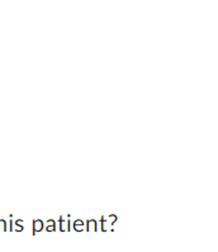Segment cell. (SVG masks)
Returning a JSON list of instances; mask_svg holds the SVG:
<instances>
[{
  "mask_svg": "<svg viewBox=\"0 0 218 252\" xmlns=\"http://www.w3.org/2000/svg\"><path fill=\"white\" fill-rule=\"evenodd\" d=\"M42 228H43V220H39V219L33 220V232L34 233L38 232V231H41Z\"/></svg>",
  "mask_w": 218,
  "mask_h": 252,
  "instance_id": "cell-1",
  "label": "cell"
},
{
  "mask_svg": "<svg viewBox=\"0 0 218 252\" xmlns=\"http://www.w3.org/2000/svg\"><path fill=\"white\" fill-rule=\"evenodd\" d=\"M74 227L76 231H81V229L84 228V220H80V219H76L74 222Z\"/></svg>",
  "mask_w": 218,
  "mask_h": 252,
  "instance_id": "cell-2",
  "label": "cell"
},
{
  "mask_svg": "<svg viewBox=\"0 0 218 252\" xmlns=\"http://www.w3.org/2000/svg\"><path fill=\"white\" fill-rule=\"evenodd\" d=\"M86 223H88V229H89V231H95V229H96V220L95 219H90Z\"/></svg>",
  "mask_w": 218,
  "mask_h": 252,
  "instance_id": "cell-3",
  "label": "cell"
},
{
  "mask_svg": "<svg viewBox=\"0 0 218 252\" xmlns=\"http://www.w3.org/2000/svg\"><path fill=\"white\" fill-rule=\"evenodd\" d=\"M60 224H61V229H66V226H69L70 228V220H66L64 217H60Z\"/></svg>",
  "mask_w": 218,
  "mask_h": 252,
  "instance_id": "cell-4",
  "label": "cell"
},
{
  "mask_svg": "<svg viewBox=\"0 0 218 252\" xmlns=\"http://www.w3.org/2000/svg\"><path fill=\"white\" fill-rule=\"evenodd\" d=\"M0 231H6V220L0 219Z\"/></svg>",
  "mask_w": 218,
  "mask_h": 252,
  "instance_id": "cell-5",
  "label": "cell"
},
{
  "mask_svg": "<svg viewBox=\"0 0 218 252\" xmlns=\"http://www.w3.org/2000/svg\"><path fill=\"white\" fill-rule=\"evenodd\" d=\"M55 226H47V231H53Z\"/></svg>",
  "mask_w": 218,
  "mask_h": 252,
  "instance_id": "cell-6",
  "label": "cell"
}]
</instances>
